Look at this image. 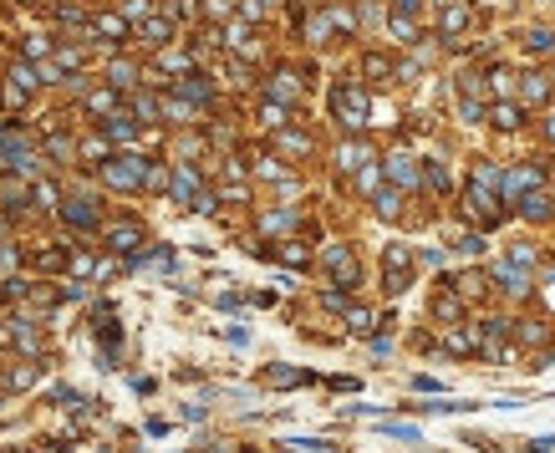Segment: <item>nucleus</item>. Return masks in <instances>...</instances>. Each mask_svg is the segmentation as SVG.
<instances>
[{"label": "nucleus", "instance_id": "obj_17", "mask_svg": "<svg viewBox=\"0 0 555 453\" xmlns=\"http://www.w3.org/2000/svg\"><path fill=\"white\" fill-rule=\"evenodd\" d=\"M336 163H341V168H362V163H372V148H367V143H341Z\"/></svg>", "mask_w": 555, "mask_h": 453}, {"label": "nucleus", "instance_id": "obj_34", "mask_svg": "<svg viewBox=\"0 0 555 453\" xmlns=\"http://www.w3.org/2000/svg\"><path fill=\"white\" fill-rule=\"evenodd\" d=\"M388 31H393L397 41H408V36H413V15H397V11H393V20H388Z\"/></svg>", "mask_w": 555, "mask_h": 453}, {"label": "nucleus", "instance_id": "obj_45", "mask_svg": "<svg viewBox=\"0 0 555 453\" xmlns=\"http://www.w3.org/2000/svg\"><path fill=\"white\" fill-rule=\"evenodd\" d=\"M229 0H204V15H215V20H229Z\"/></svg>", "mask_w": 555, "mask_h": 453}, {"label": "nucleus", "instance_id": "obj_46", "mask_svg": "<svg viewBox=\"0 0 555 453\" xmlns=\"http://www.w3.org/2000/svg\"><path fill=\"white\" fill-rule=\"evenodd\" d=\"M31 193H36V204H56V199H61V193H56V184H36Z\"/></svg>", "mask_w": 555, "mask_h": 453}, {"label": "nucleus", "instance_id": "obj_32", "mask_svg": "<svg viewBox=\"0 0 555 453\" xmlns=\"http://www.w3.org/2000/svg\"><path fill=\"white\" fill-rule=\"evenodd\" d=\"M357 179H362V189L372 193V189L382 184V163H362V168H357Z\"/></svg>", "mask_w": 555, "mask_h": 453}, {"label": "nucleus", "instance_id": "obj_4", "mask_svg": "<svg viewBox=\"0 0 555 453\" xmlns=\"http://www.w3.org/2000/svg\"><path fill=\"white\" fill-rule=\"evenodd\" d=\"M530 189H540V168H509V174L499 179V199L515 204L520 193H530Z\"/></svg>", "mask_w": 555, "mask_h": 453}, {"label": "nucleus", "instance_id": "obj_47", "mask_svg": "<svg viewBox=\"0 0 555 453\" xmlns=\"http://www.w3.org/2000/svg\"><path fill=\"white\" fill-rule=\"evenodd\" d=\"M11 336H15V347H26V352H36V331H31V326H15Z\"/></svg>", "mask_w": 555, "mask_h": 453}, {"label": "nucleus", "instance_id": "obj_10", "mask_svg": "<svg viewBox=\"0 0 555 453\" xmlns=\"http://www.w3.org/2000/svg\"><path fill=\"white\" fill-rule=\"evenodd\" d=\"M56 209H61V219L77 224V229H92V224H97V209H92L87 199H67V204H56Z\"/></svg>", "mask_w": 555, "mask_h": 453}, {"label": "nucleus", "instance_id": "obj_20", "mask_svg": "<svg viewBox=\"0 0 555 453\" xmlns=\"http://www.w3.org/2000/svg\"><path fill=\"white\" fill-rule=\"evenodd\" d=\"M545 92H550V82H545L540 72H530V77H520V97H525V102H545Z\"/></svg>", "mask_w": 555, "mask_h": 453}, {"label": "nucleus", "instance_id": "obj_50", "mask_svg": "<svg viewBox=\"0 0 555 453\" xmlns=\"http://www.w3.org/2000/svg\"><path fill=\"white\" fill-rule=\"evenodd\" d=\"M184 67H189V56H179V51L163 56V72H184Z\"/></svg>", "mask_w": 555, "mask_h": 453}, {"label": "nucleus", "instance_id": "obj_26", "mask_svg": "<svg viewBox=\"0 0 555 453\" xmlns=\"http://www.w3.org/2000/svg\"><path fill=\"white\" fill-rule=\"evenodd\" d=\"M108 138H113V143H133V117H122V113H117V117L108 122Z\"/></svg>", "mask_w": 555, "mask_h": 453}, {"label": "nucleus", "instance_id": "obj_33", "mask_svg": "<svg viewBox=\"0 0 555 453\" xmlns=\"http://www.w3.org/2000/svg\"><path fill=\"white\" fill-rule=\"evenodd\" d=\"M382 433H388V438H402V443H418V428H408V423H382Z\"/></svg>", "mask_w": 555, "mask_h": 453}, {"label": "nucleus", "instance_id": "obj_31", "mask_svg": "<svg viewBox=\"0 0 555 453\" xmlns=\"http://www.w3.org/2000/svg\"><path fill=\"white\" fill-rule=\"evenodd\" d=\"M260 122H265V127H286V107H281V102H265V107H260Z\"/></svg>", "mask_w": 555, "mask_h": 453}, {"label": "nucleus", "instance_id": "obj_37", "mask_svg": "<svg viewBox=\"0 0 555 453\" xmlns=\"http://www.w3.org/2000/svg\"><path fill=\"white\" fill-rule=\"evenodd\" d=\"M520 341H530V347H540V341H545V326H535V321H520Z\"/></svg>", "mask_w": 555, "mask_h": 453}, {"label": "nucleus", "instance_id": "obj_19", "mask_svg": "<svg viewBox=\"0 0 555 453\" xmlns=\"http://www.w3.org/2000/svg\"><path fill=\"white\" fill-rule=\"evenodd\" d=\"M377 214L382 219H397L402 214V189H377Z\"/></svg>", "mask_w": 555, "mask_h": 453}, {"label": "nucleus", "instance_id": "obj_23", "mask_svg": "<svg viewBox=\"0 0 555 453\" xmlns=\"http://www.w3.org/2000/svg\"><path fill=\"white\" fill-rule=\"evenodd\" d=\"M179 97H189V102H209V82H204V77H184V82H179Z\"/></svg>", "mask_w": 555, "mask_h": 453}, {"label": "nucleus", "instance_id": "obj_36", "mask_svg": "<svg viewBox=\"0 0 555 453\" xmlns=\"http://www.w3.org/2000/svg\"><path fill=\"white\" fill-rule=\"evenodd\" d=\"M133 67H127V61H113V87H133Z\"/></svg>", "mask_w": 555, "mask_h": 453}, {"label": "nucleus", "instance_id": "obj_52", "mask_svg": "<svg viewBox=\"0 0 555 453\" xmlns=\"http://www.w3.org/2000/svg\"><path fill=\"white\" fill-rule=\"evenodd\" d=\"M459 250H464V255H479V250H484V240H479V234H464V240H459Z\"/></svg>", "mask_w": 555, "mask_h": 453}, {"label": "nucleus", "instance_id": "obj_27", "mask_svg": "<svg viewBox=\"0 0 555 453\" xmlns=\"http://www.w3.org/2000/svg\"><path fill=\"white\" fill-rule=\"evenodd\" d=\"M270 255H275V260H286V265H306V250H301V245H291V240H286V245H275Z\"/></svg>", "mask_w": 555, "mask_h": 453}, {"label": "nucleus", "instance_id": "obj_38", "mask_svg": "<svg viewBox=\"0 0 555 453\" xmlns=\"http://www.w3.org/2000/svg\"><path fill=\"white\" fill-rule=\"evenodd\" d=\"M459 117H464V122H479V117H484V107H479L474 97H459Z\"/></svg>", "mask_w": 555, "mask_h": 453}, {"label": "nucleus", "instance_id": "obj_39", "mask_svg": "<svg viewBox=\"0 0 555 453\" xmlns=\"http://www.w3.org/2000/svg\"><path fill=\"white\" fill-rule=\"evenodd\" d=\"M433 311H438L443 321H459V316H464V306H459V300H454V295H443V300H438V306H433Z\"/></svg>", "mask_w": 555, "mask_h": 453}, {"label": "nucleus", "instance_id": "obj_28", "mask_svg": "<svg viewBox=\"0 0 555 453\" xmlns=\"http://www.w3.org/2000/svg\"><path fill=\"white\" fill-rule=\"evenodd\" d=\"M448 352H479V331H454L448 336Z\"/></svg>", "mask_w": 555, "mask_h": 453}, {"label": "nucleus", "instance_id": "obj_16", "mask_svg": "<svg viewBox=\"0 0 555 453\" xmlns=\"http://www.w3.org/2000/svg\"><path fill=\"white\" fill-rule=\"evenodd\" d=\"M489 122H495V127H504V133H509V127H520V107L499 97L495 107H489Z\"/></svg>", "mask_w": 555, "mask_h": 453}, {"label": "nucleus", "instance_id": "obj_59", "mask_svg": "<svg viewBox=\"0 0 555 453\" xmlns=\"http://www.w3.org/2000/svg\"><path fill=\"white\" fill-rule=\"evenodd\" d=\"M550 199H555V193H550Z\"/></svg>", "mask_w": 555, "mask_h": 453}, {"label": "nucleus", "instance_id": "obj_49", "mask_svg": "<svg viewBox=\"0 0 555 453\" xmlns=\"http://www.w3.org/2000/svg\"><path fill=\"white\" fill-rule=\"evenodd\" d=\"M281 143H286V153H306V148H311V143H306V138H301V133H286V138H281Z\"/></svg>", "mask_w": 555, "mask_h": 453}, {"label": "nucleus", "instance_id": "obj_30", "mask_svg": "<svg viewBox=\"0 0 555 453\" xmlns=\"http://www.w3.org/2000/svg\"><path fill=\"white\" fill-rule=\"evenodd\" d=\"M509 87H515V77H509V67H495V72H489V92H495V97H504Z\"/></svg>", "mask_w": 555, "mask_h": 453}, {"label": "nucleus", "instance_id": "obj_53", "mask_svg": "<svg viewBox=\"0 0 555 453\" xmlns=\"http://www.w3.org/2000/svg\"><path fill=\"white\" fill-rule=\"evenodd\" d=\"M72 270H77V275H92V270H97V265H92V260H87V255H72Z\"/></svg>", "mask_w": 555, "mask_h": 453}, {"label": "nucleus", "instance_id": "obj_58", "mask_svg": "<svg viewBox=\"0 0 555 453\" xmlns=\"http://www.w3.org/2000/svg\"><path fill=\"white\" fill-rule=\"evenodd\" d=\"M545 133H550V138H555V117H550V122H545Z\"/></svg>", "mask_w": 555, "mask_h": 453}, {"label": "nucleus", "instance_id": "obj_11", "mask_svg": "<svg viewBox=\"0 0 555 453\" xmlns=\"http://www.w3.org/2000/svg\"><path fill=\"white\" fill-rule=\"evenodd\" d=\"M108 245H113L117 255H133V250L143 245V229H138V224H117V229H108Z\"/></svg>", "mask_w": 555, "mask_h": 453}, {"label": "nucleus", "instance_id": "obj_15", "mask_svg": "<svg viewBox=\"0 0 555 453\" xmlns=\"http://www.w3.org/2000/svg\"><path fill=\"white\" fill-rule=\"evenodd\" d=\"M362 72H367V82H388L397 67H393V61L382 56V51H367V56H362Z\"/></svg>", "mask_w": 555, "mask_h": 453}, {"label": "nucleus", "instance_id": "obj_41", "mask_svg": "<svg viewBox=\"0 0 555 453\" xmlns=\"http://www.w3.org/2000/svg\"><path fill=\"white\" fill-rule=\"evenodd\" d=\"M87 107H92V113H113V107H117V97H113V92H92V97H87Z\"/></svg>", "mask_w": 555, "mask_h": 453}, {"label": "nucleus", "instance_id": "obj_12", "mask_svg": "<svg viewBox=\"0 0 555 453\" xmlns=\"http://www.w3.org/2000/svg\"><path fill=\"white\" fill-rule=\"evenodd\" d=\"M168 36H174V20L168 15H143V41L148 46H163Z\"/></svg>", "mask_w": 555, "mask_h": 453}, {"label": "nucleus", "instance_id": "obj_24", "mask_svg": "<svg viewBox=\"0 0 555 453\" xmlns=\"http://www.w3.org/2000/svg\"><path fill=\"white\" fill-rule=\"evenodd\" d=\"M265 382H270V387H301V382H311V377H306V372H286V366H270Z\"/></svg>", "mask_w": 555, "mask_h": 453}, {"label": "nucleus", "instance_id": "obj_7", "mask_svg": "<svg viewBox=\"0 0 555 453\" xmlns=\"http://www.w3.org/2000/svg\"><path fill=\"white\" fill-rule=\"evenodd\" d=\"M468 209H474V219H479V224H495V219H499L495 193H489V184H479V179H474V189H468Z\"/></svg>", "mask_w": 555, "mask_h": 453}, {"label": "nucleus", "instance_id": "obj_5", "mask_svg": "<svg viewBox=\"0 0 555 453\" xmlns=\"http://www.w3.org/2000/svg\"><path fill=\"white\" fill-rule=\"evenodd\" d=\"M326 270L341 280V286H357V260H352L347 245H331V250H326Z\"/></svg>", "mask_w": 555, "mask_h": 453}, {"label": "nucleus", "instance_id": "obj_55", "mask_svg": "<svg viewBox=\"0 0 555 453\" xmlns=\"http://www.w3.org/2000/svg\"><path fill=\"white\" fill-rule=\"evenodd\" d=\"M393 6H397V15H413V11L423 6V0H393Z\"/></svg>", "mask_w": 555, "mask_h": 453}, {"label": "nucleus", "instance_id": "obj_54", "mask_svg": "<svg viewBox=\"0 0 555 453\" xmlns=\"http://www.w3.org/2000/svg\"><path fill=\"white\" fill-rule=\"evenodd\" d=\"M291 448H301V453H331L326 443H311V438H301V443H291Z\"/></svg>", "mask_w": 555, "mask_h": 453}, {"label": "nucleus", "instance_id": "obj_21", "mask_svg": "<svg viewBox=\"0 0 555 453\" xmlns=\"http://www.w3.org/2000/svg\"><path fill=\"white\" fill-rule=\"evenodd\" d=\"M92 31H97V36L122 41V36H127V20H122V15H92Z\"/></svg>", "mask_w": 555, "mask_h": 453}, {"label": "nucleus", "instance_id": "obj_9", "mask_svg": "<svg viewBox=\"0 0 555 453\" xmlns=\"http://www.w3.org/2000/svg\"><path fill=\"white\" fill-rule=\"evenodd\" d=\"M520 214H525V219H550V209H555V199H550V193H540V189H530V193H520Z\"/></svg>", "mask_w": 555, "mask_h": 453}, {"label": "nucleus", "instance_id": "obj_44", "mask_svg": "<svg viewBox=\"0 0 555 453\" xmlns=\"http://www.w3.org/2000/svg\"><path fill=\"white\" fill-rule=\"evenodd\" d=\"M56 67H61V72H77V67H82V51H72V46H61V56H56Z\"/></svg>", "mask_w": 555, "mask_h": 453}, {"label": "nucleus", "instance_id": "obj_48", "mask_svg": "<svg viewBox=\"0 0 555 453\" xmlns=\"http://www.w3.org/2000/svg\"><path fill=\"white\" fill-rule=\"evenodd\" d=\"M31 382H36V366H20V372H11L6 387H31Z\"/></svg>", "mask_w": 555, "mask_h": 453}, {"label": "nucleus", "instance_id": "obj_51", "mask_svg": "<svg viewBox=\"0 0 555 453\" xmlns=\"http://www.w3.org/2000/svg\"><path fill=\"white\" fill-rule=\"evenodd\" d=\"M26 56H46V36H26Z\"/></svg>", "mask_w": 555, "mask_h": 453}, {"label": "nucleus", "instance_id": "obj_42", "mask_svg": "<svg viewBox=\"0 0 555 453\" xmlns=\"http://www.w3.org/2000/svg\"><path fill=\"white\" fill-rule=\"evenodd\" d=\"M82 158H108V138H87L82 143Z\"/></svg>", "mask_w": 555, "mask_h": 453}, {"label": "nucleus", "instance_id": "obj_6", "mask_svg": "<svg viewBox=\"0 0 555 453\" xmlns=\"http://www.w3.org/2000/svg\"><path fill=\"white\" fill-rule=\"evenodd\" d=\"M382 168H388L393 189H413V184H418V158H408V153H393Z\"/></svg>", "mask_w": 555, "mask_h": 453}, {"label": "nucleus", "instance_id": "obj_57", "mask_svg": "<svg viewBox=\"0 0 555 453\" xmlns=\"http://www.w3.org/2000/svg\"><path fill=\"white\" fill-rule=\"evenodd\" d=\"M11 265H15V255H11V250H0V270H11Z\"/></svg>", "mask_w": 555, "mask_h": 453}, {"label": "nucleus", "instance_id": "obj_43", "mask_svg": "<svg viewBox=\"0 0 555 453\" xmlns=\"http://www.w3.org/2000/svg\"><path fill=\"white\" fill-rule=\"evenodd\" d=\"M229 46H234V51H250V31L240 26V20H234V26H229Z\"/></svg>", "mask_w": 555, "mask_h": 453}, {"label": "nucleus", "instance_id": "obj_35", "mask_svg": "<svg viewBox=\"0 0 555 453\" xmlns=\"http://www.w3.org/2000/svg\"><path fill=\"white\" fill-rule=\"evenodd\" d=\"M423 179H428L438 193H448V174H443V163H428V168H423Z\"/></svg>", "mask_w": 555, "mask_h": 453}, {"label": "nucleus", "instance_id": "obj_56", "mask_svg": "<svg viewBox=\"0 0 555 453\" xmlns=\"http://www.w3.org/2000/svg\"><path fill=\"white\" fill-rule=\"evenodd\" d=\"M540 286H545V300H550V306H555V270H550V275L540 280Z\"/></svg>", "mask_w": 555, "mask_h": 453}, {"label": "nucleus", "instance_id": "obj_40", "mask_svg": "<svg viewBox=\"0 0 555 453\" xmlns=\"http://www.w3.org/2000/svg\"><path fill=\"white\" fill-rule=\"evenodd\" d=\"M530 51H555V31H530Z\"/></svg>", "mask_w": 555, "mask_h": 453}, {"label": "nucleus", "instance_id": "obj_1", "mask_svg": "<svg viewBox=\"0 0 555 453\" xmlns=\"http://www.w3.org/2000/svg\"><path fill=\"white\" fill-rule=\"evenodd\" d=\"M382 286H388L393 295L413 286V250L408 245H388V250H382Z\"/></svg>", "mask_w": 555, "mask_h": 453}, {"label": "nucleus", "instance_id": "obj_8", "mask_svg": "<svg viewBox=\"0 0 555 453\" xmlns=\"http://www.w3.org/2000/svg\"><path fill=\"white\" fill-rule=\"evenodd\" d=\"M168 189H174V199H184V204H194L199 209V199H204V193H199V174H194V168H179V174L174 179H168Z\"/></svg>", "mask_w": 555, "mask_h": 453}, {"label": "nucleus", "instance_id": "obj_22", "mask_svg": "<svg viewBox=\"0 0 555 453\" xmlns=\"http://www.w3.org/2000/svg\"><path fill=\"white\" fill-rule=\"evenodd\" d=\"M448 286H454L464 300H479L484 295V275H459V280H448Z\"/></svg>", "mask_w": 555, "mask_h": 453}, {"label": "nucleus", "instance_id": "obj_13", "mask_svg": "<svg viewBox=\"0 0 555 453\" xmlns=\"http://www.w3.org/2000/svg\"><path fill=\"white\" fill-rule=\"evenodd\" d=\"M464 26H468V6H464V0H454V6L443 11V20H438V31H443L448 41H454V36H459Z\"/></svg>", "mask_w": 555, "mask_h": 453}, {"label": "nucleus", "instance_id": "obj_29", "mask_svg": "<svg viewBox=\"0 0 555 453\" xmlns=\"http://www.w3.org/2000/svg\"><path fill=\"white\" fill-rule=\"evenodd\" d=\"M11 82H15V92H31V87H36V72L26 67V61H15V67H11Z\"/></svg>", "mask_w": 555, "mask_h": 453}, {"label": "nucleus", "instance_id": "obj_14", "mask_svg": "<svg viewBox=\"0 0 555 453\" xmlns=\"http://www.w3.org/2000/svg\"><path fill=\"white\" fill-rule=\"evenodd\" d=\"M495 275H499V286H504L509 295H525V291H530V275H525V265H499Z\"/></svg>", "mask_w": 555, "mask_h": 453}, {"label": "nucleus", "instance_id": "obj_18", "mask_svg": "<svg viewBox=\"0 0 555 453\" xmlns=\"http://www.w3.org/2000/svg\"><path fill=\"white\" fill-rule=\"evenodd\" d=\"M295 92H301V87H295V77L291 72H275V82H270V102H295Z\"/></svg>", "mask_w": 555, "mask_h": 453}, {"label": "nucleus", "instance_id": "obj_25", "mask_svg": "<svg viewBox=\"0 0 555 453\" xmlns=\"http://www.w3.org/2000/svg\"><path fill=\"white\" fill-rule=\"evenodd\" d=\"M341 316L352 321V331H372V311L367 306H341Z\"/></svg>", "mask_w": 555, "mask_h": 453}, {"label": "nucleus", "instance_id": "obj_2", "mask_svg": "<svg viewBox=\"0 0 555 453\" xmlns=\"http://www.w3.org/2000/svg\"><path fill=\"white\" fill-rule=\"evenodd\" d=\"M331 107H336V117L347 122L352 133H357L362 122H367V92H362L357 82H347V87H336V92H331Z\"/></svg>", "mask_w": 555, "mask_h": 453}, {"label": "nucleus", "instance_id": "obj_3", "mask_svg": "<svg viewBox=\"0 0 555 453\" xmlns=\"http://www.w3.org/2000/svg\"><path fill=\"white\" fill-rule=\"evenodd\" d=\"M148 174L143 158H102V184L108 189H138Z\"/></svg>", "mask_w": 555, "mask_h": 453}]
</instances>
